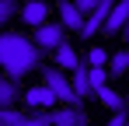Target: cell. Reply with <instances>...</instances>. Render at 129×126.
I'll return each mask as SVG.
<instances>
[{"label":"cell","instance_id":"8fae6325","mask_svg":"<svg viewBox=\"0 0 129 126\" xmlns=\"http://www.w3.org/2000/svg\"><path fill=\"white\" fill-rule=\"evenodd\" d=\"M21 98H24L28 105H35V109H39V105H56V95H52V91H49V88H45L42 81L35 84V88H28Z\"/></svg>","mask_w":129,"mask_h":126},{"label":"cell","instance_id":"7c38bea8","mask_svg":"<svg viewBox=\"0 0 129 126\" xmlns=\"http://www.w3.org/2000/svg\"><path fill=\"white\" fill-rule=\"evenodd\" d=\"M122 74H129V49L108 53V77H122Z\"/></svg>","mask_w":129,"mask_h":126},{"label":"cell","instance_id":"e0dca14e","mask_svg":"<svg viewBox=\"0 0 129 126\" xmlns=\"http://www.w3.org/2000/svg\"><path fill=\"white\" fill-rule=\"evenodd\" d=\"M70 4H73V7H77V11H80V14H91V11H94V7H98V0H70Z\"/></svg>","mask_w":129,"mask_h":126},{"label":"cell","instance_id":"ac0fdd59","mask_svg":"<svg viewBox=\"0 0 129 126\" xmlns=\"http://www.w3.org/2000/svg\"><path fill=\"white\" fill-rule=\"evenodd\" d=\"M126 119H129V112H126V109H112V119H108V126H126Z\"/></svg>","mask_w":129,"mask_h":126},{"label":"cell","instance_id":"30bf717a","mask_svg":"<svg viewBox=\"0 0 129 126\" xmlns=\"http://www.w3.org/2000/svg\"><path fill=\"white\" fill-rule=\"evenodd\" d=\"M59 25H63L66 32H80V25H84V14L70 4V0H63L59 4Z\"/></svg>","mask_w":129,"mask_h":126},{"label":"cell","instance_id":"ffe728a7","mask_svg":"<svg viewBox=\"0 0 129 126\" xmlns=\"http://www.w3.org/2000/svg\"><path fill=\"white\" fill-rule=\"evenodd\" d=\"M126 102H129V91H126Z\"/></svg>","mask_w":129,"mask_h":126},{"label":"cell","instance_id":"44dd1931","mask_svg":"<svg viewBox=\"0 0 129 126\" xmlns=\"http://www.w3.org/2000/svg\"><path fill=\"white\" fill-rule=\"evenodd\" d=\"M126 126H129V119H126Z\"/></svg>","mask_w":129,"mask_h":126},{"label":"cell","instance_id":"52a82bcc","mask_svg":"<svg viewBox=\"0 0 129 126\" xmlns=\"http://www.w3.org/2000/svg\"><path fill=\"white\" fill-rule=\"evenodd\" d=\"M18 14L24 18V25H42V21H49V4L45 0H28V4H21L18 7Z\"/></svg>","mask_w":129,"mask_h":126},{"label":"cell","instance_id":"5b68a950","mask_svg":"<svg viewBox=\"0 0 129 126\" xmlns=\"http://www.w3.org/2000/svg\"><path fill=\"white\" fill-rule=\"evenodd\" d=\"M126 14H129V0H115L112 11H108V18H105V25H101V32L105 35H119L122 25H126Z\"/></svg>","mask_w":129,"mask_h":126},{"label":"cell","instance_id":"9a60e30c","mask_svg":"<svg viewBox=\"0 0 129 126\" xmlns=\"http://www.w3.org/2000/svg\"><path fill=\"white\" fill-rule=\"evenodd\" d=\"M84 60H87V67H105V63H108V49H101V46H91Z\"/></svg>","mask_w":129,"mask_h":126},{"label":"cell","instance_id":"6da1fadb","mask_svg":"<svg viewBox=\"0 0 129 126\" xmlns=\"http://www.w3.org/2000/svg\"><path fill=\"white\" fill-rule=\"evenodd\" d=\"M35 67H42V49L28 35L18 32H4L0 28V70L11 81H21L24 74H31Z\"/></svg>","mask_w":129,"mask_h":126},{"label":"cell","instance_id":"8992f818","mask_svg":"<svg viewBox=\"0 0 129 126\" xmlns=\"http://www.w3.org/2000/svg\"><path fill=\"white\" fill-rule=\"evenodd\" d=\"M70 88H73V95L80 98V102H87L94 91H91V81H87V60H80L73 70H70Z\"/></svg>","mask_w":129,"mask_h":126},{"label":"cell","instance_id":"d6986e66","mask_svg":"<svg viewBox=\"0 0 129 126\" xmlns=\"http://www.w3.org/2000/svg\"><path fill=\"white\" fill-rule=\"evenodd\" d=\"M119 35H122V39L129 42V14H126V25H122V32H119Z\"/></svg>","mask_w":129,"mask_h":126},{"label":"cell","instance_id":"4fadbf2b","mask_svg":"<svg viewBox=\"0 0 129 126\" xmlns=\"http://www.w3.org/2000/svg\"><path fill=\"white\" fill-rule=\"evenodd\" d=\"M94 95H98V102L105 105V109H122V105H126V98H122V91H115V88H98V91H94Z\"/></svg>","mask_w":129,"mask_h":126},{"label":"cell","instance_id":"5bb4252c","mask_svg":"<svg viewBox=\"0 0 129 126\" xmlns=\"http://www.w3.org/2000/svg\"><path fill=\"white\" fill-rule=\"evenodd\" d=\"M87 81H91V91L105 88V84H108V70H105V67H87Z\"/></svg>","mask_w":129,"mask_h":126},{"label":"cell","instance_id":"2e32d148","mask_svg":"<svg viewBox=\"0 0 129 126\" xmlns=\"http://www.w3.org/2000/svg\"><path fill=\"white\" fill-rule=\"evenodd\" d=\"M18 14V0H0V28L11 25V18Z\"/></svg>","mask_w":129,"mask_h":126},{"label":"cell","instance_id":"3957f363","mask_svg":"<svg viewBox=\"0 0 129 126\" xmlns=\"http://www.w3.org/2000/svg\"><path fill=\"white\" fill-rule=\"evenodd\" d=\"M49 126H91V116L84 112V105H66V109H52L45 112Z\"/></svg>","mask_w":129,"mask_h":126},{"label":"cell","instance_id":"7a4b0ae2","mask_svg":"<svg viewBox=\"0 0 129 126\" xmlns=\"http://www.w3.org/2000/svg\"><path fill=\"white\" fill-rule=\"evenodd\" d=\"M39 70H42V84L56 95V102H63V105H84L77 95H73V88H70V81H66L63 70H52V67H39Z\"/></svg>","mask_w":129,"mask_h":126},{"label":"cell","instance_id":"9c48e42d","mask_svg":"<svg viewBox=\"0 0 129 126\" xmlns=\"http://www.w3.org/2000/svg\"><path fill=\"white\" fill-rule=\"evenodd\" d=\"M21 81H11L7 74L0 77V109H11V105H18V98H21Z\"/></svg>","mask_w":129,"mask_h":126},{"label":"cell","instance_id":"ba28073f","mask_svg":"<svg viewBox=\"0 0 129 126\" xmlns=\"http://www.w3.org/2000/svg\"><path fill=\"white\" fill-rule=\"evenodd\" d=\"M52 56H56V70H63V74H70V70H73V67L80 63V56H77V49H73V46H70L66 39L59 42L56 49H52Z\"/></svg>","mask_w":129,"mask_h":126},{"label":"cell","instance_id":"277c9868","mask_svg":"<svg viewBox=\"0 0 129 126\" xmlns=\"http://www.w3.org/2000/svg\"><path fill=\"white\" fill-rule=\"evenodd\" d=\"M63 39H66V28H63V25H49V21L35 25V32H31V42H35L42 53H52Z\"/></svg>","mask_w":129,"mask_h":126}]
</instances>
